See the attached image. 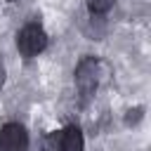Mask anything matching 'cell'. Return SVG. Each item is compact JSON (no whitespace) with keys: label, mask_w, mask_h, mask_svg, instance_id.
Listing matches in <instances>:
<instances>
[{"label":"cell","mask_w":151,"mask_h":151,"mask_svg":"<svg viewBox=\"0 0 151 151\" xmlns=\"http://www.w3.org/2000/svg\"><path fill=\"white\" fill-rule=\"evenodd\" d=\"M61 151H83V134L78 127L61 130Z\"/></svg>","instance_id":"277c9868"},{"label":"cell","mask_w":151,"mask_h":151,"mask_svg":"<svg viewBox=\"0 0 151 151\" xmlns=\"http://www.w3.org/2000/svg\"><path fill=\"white\" fill-rule=\"evenodd\" d=\"M17 47L24 57H35L47 47V33L38 24H28L17 35Z\"/></svg>","instance_id":"6da1fadb"},{"label":"cell","mask_w":151,"mask_h":151,"mask_svg":"<svg viewBox=\"0 0 151 151\" xmlns=\"http://www.w3.org/2000/svg\"><path fill=\"white\" fill-rule=\"evenodd\" d=\"M9 2H17V0H9Z\"/></svg>","instance_id":"ba28073f"},{"label":"cell","mask_w":151,"mask_h":151,"mask_svg":"<svg viewBox=\"0 0 151 151\" xmlns=\"http://www.w3.org/2000/svg\"><path fill=\"white\" fill-rule=\"evenodd\" d=\"M45 151H61V130L59 132H52L45 139Z\"/></svg>","instance_id":"8992f818"},{"label":"cell","mask_w":151,"mask_h":151,"mask_svg":"<svg viewBox=\"0 0 151 151\" xmlns=\"http://www.w3.org/2000/svg\"><path fill=\"white\" fill-rule=\"evenodd\" d=\"M113 7V0H87L90 14H106Z\"/></svg>","instance_id":"5b68a950"},{"label":"cell","mask_w":151,"mask_h":151,"mask_svg":"<svg viewBox=\"0 0 151 151\" xmlns=\"http://www.w3.org/2000/svg\"><path fill=\"white\" fill-rule=\"evenodd\" d=\"M28 149V134L21 125L7 123L0 130V151H26Z\"/></svg>","instance_id":"3957f363"},{"label":"cell","mask_w":151,"mask_h":151,"mask_svg":"<svg viewBox=\"0 0 151 151\" xmlns=\"http://www.w3.org/2000/svg\"><path fill=\"white\" fill-rule=\"evenodd\" d=\"M2 83H5V66H2V61H0V87H2Z\"/></svg>","instance_id":"52a82bcc"},{"label":"cell","mask_w":151,"mask_h":151,"mask_svg":"<svg viewBox=\"0 0 151 151\" xmlns=\"http://www.w3.org/2000/svg\"><path fill=\"white\" fill-rule=\"evenodd\" d=\"M97 83H99V78H97V59L94 57H85L76 68V87H78L83 101H87L94 94Z\"/></svg>","instance_id":"7a4b0ae2"}]
</instances>
